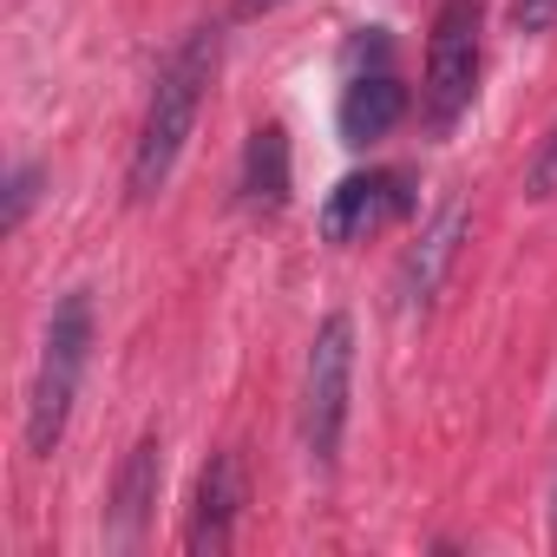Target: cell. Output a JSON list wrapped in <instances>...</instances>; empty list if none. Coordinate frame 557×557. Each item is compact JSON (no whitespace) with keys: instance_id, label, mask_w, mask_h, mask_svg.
I'll return each mask as SVG.
<instances>
[{"instance_id":"13","label":"cell","mask_w":557,"mask_h":557,"mask_svg":"<svg viewBox=\"0 0 557 557\" xmlns=\"http://www.w3.org/2000/svg\"><path fill=\"white\" fill-rule=\"evenodd\" d=\"M511 27H518V34L557 27V0H511Z\"/></svg>"},{"instance_id":"8","label":"cell","mask_w":557,"mask_h":557,"mask_svg":"<svg viewBox=\"0 0 557 557\" xmlns=\"http://www.w3.org/2000/svg\"><path fill=\"white\" fill-rule=\"evenodd\" d=\"M158 485H164V440L145 433L125 466L112 472V492H106V544L119 550H138L145 531H151V511H158Z\"/></svg>"},{"instance_id":"9","label":"cell","mask_w":557,"mask_h":557,"mask_svg":"<svg viewBox=\"0 0 557 557\" xmlns=\"http://www.w3.org/2000/svg\"><path fill=\"white\" fill-rule=\"evenodd\" d=\"M236 518H243V459L236 453H216L197 472L190 518H184V550L190 557H223L236 544Z\"/></svg>"},{"instance_id":"11","label":"cell","mask_w":557,"mask_h":557,"mask_svg":"<svg viewBox=\"0 0 557 557\" xmlns=\"http://www.w3.org/2000/svg\"><path fill=\"white\" fill-rule=\"evenodd\" d=\"M40 184H47V171H40V164H14V177H8V210H0V230H8V236H21V223L34 216Z\"/></svg>"},{"instance_id":"6","label":"cell","mask_w":557,"mask_h":557,"mask_svg":"<svg viewBox=\"0 0 557 557\" xmlns=\"http://www.w3.org/2000/svg\"><path fill=\"white\" fill-rule=\"evenodd\" d=\"M413 210V177L407 171H348L329 197H322V236L329 243H368L387 223H400Z\"/></svg>"},{"instance_id":"10","label":"cell","mask_w":557,"mask_h":557,"mask_svg":"<svg viewBox=\"0 0 557 557\" xmlns=\"http://www.w3.org/2000/svg\"><path fill=\"white\" fill-rule=\"evenodd\" d=\"M249 210H283L289 203V132L283 125H256L243 145V177H236Z\"/></svg>"},{"instance_id":"12","label":"cell","mask_w":557,"mask_h":557,"mask_svg":"<svg viewBox=\"0 0 557 557\" xmlns=\"http://www.w3.org/2000/svg\"><path fill=\"white\" fill-rule=\"evenodd\" d=\"M524 197H531V203H550V197H557V125L537 138V151H531V164H524Z\"/></svg>"},{"instance_id":"14","label":"cell","mask_w":557,"mask_h":557,"mask_svg":"<svg viewBox=\"0 0 557 557\" xmlns=\"http://www.w3.org/2000/svg\"><path fill=\"white\" fill-rule=\"evenodd\" d=\"M275 8H283V0H230L236 21H262V14H275Z\"/></svg>"},{"instance_id":"5","label":"cell","mask_w":557,"mask_h":557,"mask_svg":"<svg viewBox=\"0 0 557 557\" xmlns=\"http://www.w3.org/2000/svg\"><path fill=\"white\" fill-rule=\"evenodd\" d=\"M348 394H355V322L348 315H329L315 329V342H309V361H302V446H309V459L322 472L342 453Z\"/></svg>"},{"instance_id":"1","label":"cell","mask_w":557,"mask_h":557,"mask_svg":"<svg viewBox=\"0 0 557 557\" xmlns=\"http://www.w3.org/2000/svg\"><path fill=\"white\" fill-rule=\"evenodd\" d=\"M216 60H223V34L203 21V27H190V34L171 47V60L158 66L151 99H145V125H138L132 164H125L132 203H151V197L171 184V171H177V158H184V145H190V132H197V112H203V99H210Z\"/></svg>"},{"instance_id":"7","label":"cell","mask_w":557,"mask_h":557,"mask_svg":"<svg viewBox=\"0 0 557 557\" xmlns=\"http://www.w3.org/2000/svg\"><path fill=\"white\" fill-rule=\"evenodd\" d=\"M466 223H472V210L453 197V203H440V216L420 230V243L400 256V269H394V309H400V315H426V309H433V296L446 289V269L459 262Z\"/></svg>"},{"instance_id":"2","label":"cell","mask_w":557,"mask_h":557,"mask_svg":"<svg viewBox=\"0 0 557 557\" xmlns=\"http://www.w3.org/2000/svg\"><path fill=\"white\" fill-rule=\"evenodd\" d=\"M86 361H92V296L66 289L53 302V315H47L40 368H34V387H27V453L34 459L60 453L73 400H79V381H86Z\"/></svg>"},{"instance_id":"4","label":"cell","mask_w":557,"mask_h":557,"mask_svg":"<svg viewBox=\"0 0 557 557\" xmlns=\"http://www.w3.org/2000/svg\"><path fill=\"white\" fill-rule=\"evenodd\" d=\"M479 27H485V0H446L433 21V47H426V79H420V125L433 138H446L479 92Z\"/></svg>"},{"instance_id":"3","label":"cell","mask_w":557,"mask_h":557,"mask_svg":"<svg viewBox=\"0 0 557 557\" xmlns=\"http://www.w3.org/2000/svg\"><path fill=\"white\" fill-rule=\"evenodd\" d=\"M407 119V79L394 60V34L387 27H361L342 47V92H335V132L348 151L381 145L394 125Z\"/></svg>"}]
</instances>
